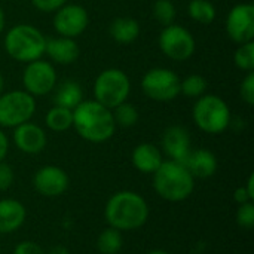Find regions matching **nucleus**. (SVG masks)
Here are the masks:
<instances>
[{
	"label": "nucleus",
	"instance_id": "nucleus-19",
	"mask_svg": "<svg viewBox=\"0 0 254 254\" xmlns=\"http://www.w3.org/2000/svg\"><path fill=\"white\" fill-rule=\"evenodd\" d=\"M131 162L143 174H153L164 162L162 152L152 143H140L131 153Z\"/></svg>",
	"mask_w": 254,
	"mask_h": 254
},
{
	"label": "nucleus",
	"instance_id": "nucleus-40",
	"mask_svg": "<svg viewBox=\"0 0 254 254\" xmlns=\"http://www.w3.org/2000/svg\"><path fill=\"white\" fill-rule=\"evenodd\" d=\"M147 254H170V253H167V252H164V250H153V252H149Z\"/></svg>",
	"mask_w": 254,
	"mask_h": 254
},
{
	"label": "nucleus",
	"instance_id": "nucleus-1",
	"mask_svg": "<svg viewBox=\"0 0 254 254\" xmlns=\"http://www.w3.org/2000/svg\"><path fill=\"white\" fill-rule=\"evenodd\" d=\"M149 213L147 201L132 190H119L113 193L104 207L107 225L121 232H129L144 226L149 220Z\"/></svg>",
	"mask_w": 254,
	"mask_h": 254
},
{
	"label": "nucleus",
	"instance_id": "nucleus-27",
	"mask_svg": "<svg viewBox=\"0 0 254 254\" xmlns=\"http://www.w3.org/2000/svg\"><path fill=\"white\" fill-rule=\"evenodd\" d=\"M112 113H113V119H115L116 127L131 128V127H134V125L138 122V112H137V109H135L131 103H128V101H125V103L116 106V107L112 110Z\"/></svg>",
	"mask_w": 254,
	"mask_h": 254
},
{
	"label": "nucleus",
	"instance_id": "nucleus-26",
	"mask_svg": "<svg viewBox=\"0 0 254 254\" xmlns=\"http://www.w3.org/2000/svg\"><path fill=\"white\" fill-rule=\"evenodd\" d=\"M152 13L158 24H161L162 27H167V25L174 24L176 16H177V9L171 0H155L152 6Z\"/></svg>",
	"mask_w": 254,
	"mask_h": 254
},
{
	"label": "nucleus",
	"instance_id": "nucleus-12",
	"mask_svg": "<svg viewBox=\"0 0 254 254\" xmlns=\"http://www.w3.org/2000/svg\"><path fill=\"white\" fill-rule=\"evenodd\" d=\"M228 37L241 45L254 40V6L252 3L235 4L225 21Z\"/></svg>",
	"mask_w": 254,
	"mask_h": 254
},
{
	"label": "nucleus",
	"instance_id": "nucleus-36",
	"mask_svg": "<svg viewBox=\"0 0 254 254\" xmlns=\"http://www.w3.org/2000/svg\"><path fill=\"white\" fill-rule=\"evenodd\" d=\"M45 254H70V253H68V250H67L64 246H54V247H51L48 252H45Z\"/></svg>",
	"mask_w": 254,
	"mask_h": 254
},
{
	"label": "nucleus",
	"instance_id": "nucleus-30",
	"mask_svg": "<svg viewBox=\"0 0 254 254\" xmlns=\"http://www.w3.org/2000/svg\"><path fill=\"white\" fill-rule=\"evenodd\" d=\"M240 97L247 106L254 104V73L249 71L240 85Z\"/></svg>",
	"mask_w": 254,
	"mask_h": 254
},
{
	"label": "nucleus",
	"instance_id": "nucleus-25",
	"mask_svg": "<svg viewBox=\"0 0 254 254\" xmlns=\"http://www.w3.org/2000/svg\"><path fill=\"white\" fill-rule=\"evenodd\" d=\"M207 88H208V82L204 76L201 74H189L186 76L182 83H180V94H183L188 98H193L198 100L199 97H202L204 94H207Z\"/></svg>",
	"mask_w": 254,
	"mask_h": 254
},
{
	"label": "nucleus",
	"instance_id": "nucleus-32",
	"mask_svg": "<svg viewBox=\"0 0 254 254\" xmlns=\"http://www.w3.org/2000/svg\"><path fill=\"white\" fill-rule=\"evenodd\" d=\"M65 3H68V0H31L34 9L43 13H52L60 7H63Z\"/></svg>",
	"mask_w": 254,
	"mask_h": 254
},
{
	"label": "nucleus",
	"instance_id": "nucleus-6",
	"mask_svg": "<svg viewBox=\"0 0 254 254\" xmlns=\"http://www.w3.org/2000/svg\"><path fill=\"white\" fill-rule=\"evenodd\" d=\"M131 92V80L121 68H106L94 80V100L104 107L113 110L116 106L125 103Z\"/></svg>",
	"mask_w": 254,
	"mask_h": 254
},
{
	"label": "nucleus",
	"instance_id": "nucleus-39",
	"mask_svg": "<svg viewBox=\"0 0 254 254\" xmlns=\"http://www.w3.org/2000/svg\"><path fill=\"white\" fill-rule=\"evenodd\" d=\"M4 92V77H3V74L0 73V95Z\"/></svg>",
	"mask_w": 254,
	"mask_h": 254
},
{
	"label": "nucleus",
	"instance_id": "nucleus-21",
	"mask_svg": "<svg viewBox=\"0 0 254 254\" xmlns=\"http://www.w3.org/2000/svg\"><path fill=\"white\" fill-rule=\"evenodd\" d=\"M83 101V89L79 82L67 79L55 86L54 92V104L60 107H65L73 110Z\"/></svg>",
	"mask_w": 254,
	"mask_h": 254
},
{
	"label": "nucleus",
	"instance_id": "nucleus-9",
	"mask_svg": "<svg viewBox=\"0 0 254 254\" xmlns=\"http://www.w3.org/2000/svg\"><path fill=\"white\" fill-rule=\"evenodd\" d=\"M158 45L161 52L177 63L189 60L196 49V42L193 34L183 25L171 24L162 28L158 37Z\"/></svg>",
	"mask_w": 254,
	"mask_h": 254
},
{
	"label": "nucleus",
	"instance_id": "nucleus-16",
	"mask_svg": "<svg viewBox=\"0 0 254 254\" xmlns=\"http://www.w3.org/2000/svg\"><path fill=\"white\" fill-rule=\"evenodd\" d=\"M45 55H48L52 63L68 65L73 64L79 57V45L76 39L70 37H54L46 39L45 45Z\"/></svg>",
	"mask_w": 254,
	"mask_h": 254
},
{
	"label": "nucleus",
	"instance_id": "nucleus-17",
	"mask_svg": "<svg viewBox=\"0 0 254 254\" xmlns=\"http://www.w3.org/2000/svg\"><path fill=\"white\" fill-rule=\"evenodd\" d=\"M27 219V210L16 199H0V234L9 235L16 232Z\"/></svg>",
	"mask_w": 254,
	"mask_h": 254
},
{
	"label": "nucleus",
	"instance_id": "nucleus-34",
	"mask_svg": "<svg viewBox=\"0 0 254 254\" xmlns=\"http://www.w3.org/2000/svg\"><path fill=\"white\" fill-rule=\"evenodd\" d=\"M234 199H235V202H237L238 205L246 204V202H249V201H253V199L250 198V195H249L246 186H241V188H238V189L234 192Z\"/></svg>",
	"mask_w": 254,
	"mask_h": 254
},
{
	"label": "nucleus",
	"instance_id": "nucleus-4",
	"mask_svg": "<svg viewBox=\"0 0 254 254\" xmlns=\"http://www.w3.org/2000/svg\"><path fill=\"white\" fill-rule=\"evenodd\" d=\"M45 34L37 27L25 22L10 27L3 39L6 54L22 64L40 60L45 55Z\"/></svg>",
	"mask_w": 254,
	"mask_h": 254
},
{
	"label": "nucleus",
	"instance_id": "nucleus-7",
	"mask_svg": "<svg viewBox=\"0 0 254 254\" xmlns=\"http://www.w3.org/2000/svg\"><path fill=\"white\" fill-rule=\"evenodd\" d=\"M36 113V98L24 89H13L0 95V127L15 128L31 121Z\"/></svg>",
	"mask_w": 254,
	"mask_h": 254
},
{
	"label": "nucleus",
	"instance_id": "nucleus-38",
	"mask_svg": "<svg viewBox=\"0 0 254 254\" xmlns=\"http://www.w3.org/2000/svg\"><path fill=\"white\" fill-rule=\"evenodd\" d=\"M4 25H6V16H4V12L0 6V34L4 31Z\"/></svg>",
	"mask_w": 254,
	"mask_h": 254
},
{
	"label": "nucleus",
	"instance_id": "nucleus-31",
	"mask_svg": "<svg viewBox=\"0 0 254 254\" xmlns=\"http://www.w3.org/2000/svg\"><path fill=\"white\" fill-rule=\"evenodd\" d=\"M13 182H15V171H13V168L7 162L1 161L0 162V192L7 190L13 185Z\"/></svg>",
	"mask_w": 254,
	"mask_h": 254
},
{
	"label": "nucleus",
	"instance_id": "nucleus-14",
	"mask_svg": "<svg viewBox=\"0 0 254 254\" xmlns=\"http://www.w3.org/2000/svg\"><path fill=\"white\" fill-rule=\"evenodd\" d=\"M46 143L48 137L45 129L31 121L13 128V144L19 152L25 155L40 153L46 147Z\"/></svg>",
	"mask_w": 254,
	"mask_h": 254
},
{
	"label": "nucleus",
	"instance_id": "nucleus-22",
	"mask_svg": "<svg viewBox=\"0 0 254 254\" xmlns=\"http://www.w3.org/2000/svg\"><path fill=\"white\" fill-rule=\"evenodd\" d=\"M46 127L54 132H64L73 128V110L54 106L46 112L45 116Z\"/></svg>",
	"mask_w": 254,
	"mask_h": 254
},
{
	"label": "nucleus",
	"instance_id": "nucleus-28",
	"mask_svg": "<svg viewBox=\"0 0 254 254\" xmlns=\"http://www.w3.org/2000/svg\"><path fill=\"white\" fill-rule=\"evenodd\" d=\"M235 65L243 71H253L254 70V42L241 43L235 54H234Z\"/></svg>",
	"mask_w": 254,
	"mask_h": 254
},
{
	"label": "nucleus",
	"instance_id": "nucleus-20",
	"mask_svg": "<svg viewBox=\"0 0 254 254\" xmlns=\"http://www.w3.org/2000/svg\"><path fill=\"white\" fill-rule=\"evenodd\" d=\"M109 34L116 43L129 45L140 36V24L131 16H119L110 22Z\"/></svg>",
	"mask_w": 254,
	"mask_h": 254
},
{
	"label": "nucleus",
	"instance_id": "nucleus-33",
	"mask_svg": "<svg viewBox=\"0 0 254 254\" xmlns=\"http://www.w3.org/2000/svg\"><path fill=\"white\" fill-rule=\"evenodd\" d=\"M12 254H45V250L34 241H21L15 246Z\"/></svg>",
	"mask_w": 254,
	"mask_h": 254
},
{
	"label": "nucleus",
	"instance_id": "nucleus-29",
	"mask_svg": "<svg viewBox=\"0 0 254 254\" xmlns=\"http://www.w3.org/2000/svg\"><path fill=\"white\" fill-rule=\"evenodd\" d=\"M237 223L243 229H252L254 226V202L249 201L241 204L237 210Z\"/></svg>",
	"mask_w": 254,
	"mask_h": 254
},
{
	"label": "nucleus",
	"instance_id": "nucleus-37",
	"mask_svg": "<svg viewBox=\"0 0 254 254\" xmlns=\"http://www.w3.org/2000/svg\"><path fill=\"white\" fill-rule=\"evenodd\" d=\"M246 189H247L250 198L254 199V174H250V177L247 180V185H246Z\"/></svg>",
	"mask_w": 254,
	"mask_h": 254
},
{
	"label": "nucleus",
	"instance_id": "nucleus-23",
	"mask_svg": "<svg viewBox=\"0 0 254 254\" xmlns=\"http://www.w3.org/2000/svg\"><path fill=\"white\" fill-rule=\"evenodd\" d=\"M124 237L122 232L109 226L97 238V249L101 254H118L122 250Z\"/></svg>",
	"mask_w": 254,
	"mask_h": 254
},
{
	"label": "nucleus",
	"instance_id": "nucleus-3",
	"mask_svg": "<svg viewBox=\"0 0 254 254\" xmlns=\"http://www.w3.org/2000/svg\"><path fill=\"white\" fill-rule=\"evenodd\" d=\"M153 189L164 201L182 202L195 190V179L185 164L164 161L153 173Z\"/></svg>",
	"mask_w": 254,
	"mask_h": 254
},
{
	"label": "nucleus",
	"instance_id": "nucleus-18",
	"mask_svg": "<svg viewBox=\"0 0 254 254\" xmlns=\"http://www.w3.org/2000/svg\"><path fill=\"white\" fill-rule=\"evenodd\" d=\"M186 168L193 176V179H210L216 174L219 162L216 155L208 149L190 150L186 162Z\"/></svg>",
	"mask_w": 254,
	"mask_h": 254
},
{
	"label": "nucleus",
	"instance_id": "nucleus-13",
	"mask_svg": "<svg viewBox=\"0 0 254 254\" xmlns=\"http://www.w3.org/2000/svg\"><path fill=\"white\" fill-rule=\"evenodd\" d=\"M70 179L67 173L57 165H45L34 173L33 186L36 192L45 198H57L65 193Z\"/></svg>",
	"mask_w": 254,
	"mask_h": 254
},
{
	"label": "nucleus",
	"instance_id": "nucleus-5",
	"mask_svg": "<svg viewBox=\"0 0 254 254\" xmlns=\"http://www.w3.org/2000/svg\"><path fill=\"white\" fill-rule=\"evenodd\" d=\"M192 119L202 132L217 135L229 128L232 115L228 103L223 98L214 94H204L195 100Z\"/></svg>",
	"mask_w": 254,
	"mask_h": 254
},
{
	"label": "nucleus",
	"instance_id": "nucleus-10",
	"mask_svg": "<svg viewBox=\"0 0 254 254\" xmlns=\"http://www.w3.org/2000/svg\"><path fill=\"white\" fill-rule=\"evenodd\" d=\"M21 80L24 91L36 98L49 95L58 83V76L52 63L40 58L25 64Z\"/></svg>",
	"mask_w": 254,
	"mask_h": 254
},
{
	"label": "nucleus",
	"instance_id": "nucleus-11",
	"mask_svg": "<svg viewBox=\"0 0 254 254\" xmlns=\"http://www.w3.org/2000/svg\"><path fill=\"white\" fill-rule=\"evenodd\" d=\"M52 25L58 36L77 39L89 25L88 10L82 4L65 3L63 7L54 12Z\"/></svg>",
	"mask_w": 254,
	"mask_h": 254
},
{
	"label": "nucleus",
	"instance_id": "nucleus-2",
	"mask_svg": "<svg viewBox=\"0 0 254 254\" xmlns=\"http://www.w3.org/2000/svg\"><path fill=\"white\" fill-rule=\"evenodd\" d=\"M73 128L80 138L100 144L113 137L116 124L110 109L95 100H83L73 109Z\"/></svg>",
	"mask_w": 254,
	"mask_h": 254
},
{
	"label": "nucleus",
	"instance_id": "nucleus-35",
	"mask_svg": "<svg viewBox=\"0 0 254 254\" xmlns=\"http://www.w3.org/2000/svg\"><path fill=\"white\" fill-rule=\"evenodd\" d=\"M7 152H9V140H7V135L4 134V131L0 129V162L4 161Z\"/></svg>",
	"mask_w": 254,
	"mask_h": 254
},
{
	"label": "nucleus",
	"instance_id": "nucleus-24",
	"mask_svg": "<svg viewBox=\"0 0 254 254\" xmlns=\"http://www.w3.org/2000/svg\"><path fill=\"white\" fill-rule=\"evenodd\" d=\"M188 13L190 19L202 25H210L216 19V7L210 0H190Z\"/></svg>",
	"mask_w": 254,
	"mask_h": 254
},
{
	"label": "nucleus",
	"instance_id": "nucleus-8",
	"mask_svg": "<svg viewBox=\"0 0 254 254\" xmlns=\"http://www.w3.org/2000/svg\"><path fill=\"white\" fill-rule=\"evenodd\" d=\"M180 76L165 67H155L144 73L141 77L143 94L159 103H168L180 95Z\"/></svg>",
	"mask_w": 254,
	"mask_h": 254
},
{
	"label": "nucleus",
	"instance_id": "nucleus-15",
	"mask_svg": "<svg viewBox=\"0 0 254 254\" xmlns=\"http://www.w3.org/2000/svg\"><path fill=\"white\" fill-rule=\"evenodd\" d=\"M162 150L164 153L176 162L185 164L192 147L190 135L188 129L182 125H171L162 134Z\"/></svg>",
	"mask_w": 254,
	"mask_h": 254
}]
</instances>
